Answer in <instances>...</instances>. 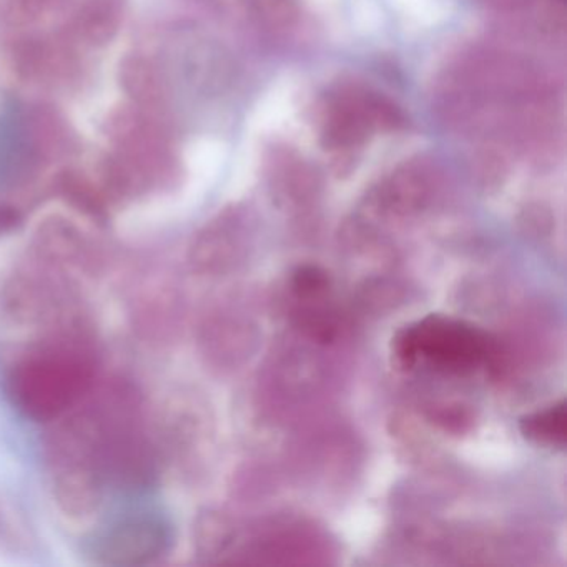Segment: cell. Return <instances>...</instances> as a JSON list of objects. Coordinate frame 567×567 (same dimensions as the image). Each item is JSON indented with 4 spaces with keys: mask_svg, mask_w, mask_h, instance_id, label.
Wrapping results in <instances>:
<instances>
[{
    "mask_svg": "<svg viewBox=\"0 0 567 567\" xmlns=\"http://www.w3.org/2000/svg\"><path fill=\"white\" fill-rule=\"evenodd\" d=\"M473 174L483 190L494 192L503 187L509 175V158L501 145L487 142L473 157Z\"/></svg>",
    "mask_w": 567,
    "mask_h": 567,
    "instance_id": "obj_14",
    "label": "cell"
},
{
    "mask_svg": "<svg viewBox=\"0 0 567 567\" xmlns=\"http://www.w3.org/2000/svg\"><path fill=\"white\" fill-rule=\"evenodd\" d=\"M64 274L29 255L0 274V318L16 330L61 331L79 323Z\"/></svg>",
    "mask_w": 567,
    "mask_h": 567,
    "instance_id": "obj_3",
    "label": "cell"
},
{
    "mask_svg": "<svg viewBox=\"0 0 567 567\" xmlns=\"http://www.w3.org/2000/svg\"><path fill=\"white\" fill-rule=\"evenodd\" d=\"M275 185L281 198L297 208L300 215L307 214L313 207L320 192L317 172L300 158H284L277 167Z\"/></svg>",
    "mask_w": 567,
    "mask_h": 567,
    "instance_id": "obj_11",
    "label": "cell"
},
{
    "mask_svg": "<svg viewBox=\"0 0 567 567\" xmlns=\"http://www.w3.org/2000/svg\"><path fill=\"white\" fill-rule=\"evenodd\" d=\"M520 433L536 444L549 447H564L567 440L566 403L547 406L546 410L527 414L519 421Z\"/></svg>",
    "mask_w": 567,
    "mask_h": 567,
    "instance_id": "obj_12",
    "label": "cell"
},
{
    "mask_svg": "<svg viewBox=\"0 0 567 567\" xmlns=\"http://www.w3.org/2000/svg\"><path fill=\"white\" fill-rule=\"evenodd\" d=\"M0 544L11 549H28L32 534L24 514L6 497L0 496Z\"/></svg>",
    "mask_w": 567,
    "mask_h": 567,
    "instance_id": "obj_16",
    "label": "cell"
},
{
    "mask_svg": "<svg viewBox=\"0 0 567 567\" xmlns=\"http://www.w3.org/2000/svg\"><path fill=\"white\" fill-rule=\"evenodd\" d=\"M167 547V526L154 514H134L102 534L95 554L112 566H142L154 563Z\"/></svg>",
    "mask_w": 567,
    "mask_h": 567,
    "instance_id": "obj_5",
    "label": "cell"
},
{
    "mask_svg": "<svg viewBox=\"0 0 567 567\" xmlns=\"http://www.w3.org/2000/svg\"><path fill=\"white\" fill-rule=\"evenodd\" d=\"M234 539V524L224 514L207 511L195 520L194 543L200 556H220Z\"/></svg>",
    "mask_w": 567,
    "mask_h": 567,
    "instance_id": "obj_13",
    "label": "cell"
},
{
    "mask_svg": "<svg viewBox=\"0 0 567 567\" xmlns=\"http://www.w3.org/2000/svg\"><path fill=\"white\" fill-rule=\"evenodd\" d=\"M364 91H344L328 107L323 124V144L328 148L348 151L360 147L373 131Z\"/></svg>",
    "mask_w": 567,
    "mask_h": 567,
    "instance_id": "obj_9",
    "label": "cell"
},
{
    "mask_svg": "<svg viewBox=\"0 0 567 567\" xmlns=\"http://www.w3.org/2000/svg\"><path fill=\"white\" fill-rule=\"evenodd\" d=\"M520 227L533 235V237H540V235L549 234L553 228V214L549 208L543 204L526 205L520 212Z\"/></svg>",
    "mask_w": 567,
    "mask_h": 567,
    "instance_id": "obj_17",
    "label": "cell"
},
{
    "mask_svg": "<svg viewBox=\"0 0 567 567\" xmlns=\"http://www.w3.org/2000/svg\"><path fill=\"white\" fill-rule=\"evenodd\" d=\"M537 25H539V31L549 35V38H559L564 34V31H566V11H564L560 0H553L550 4L540 9Z\"/></svg>",
    "mask_w": 567,
    "mask_h": 567,
    "instance_id": "obj_18",
    "label": "cell"
},
{
    "mask_svg": "<svg viewBox=\"0 0 567 567\" xmlns=\"http://www.w3.org/2000/svg\"><path fill=\"white\" fill-rule=\"evenodd\" d=\"M82 324L54 331L22 354L8 374L16 406L35 421L64 416L94 390L97 360Z\"/></svg>",
    "mask_w": 567,
    "mask_h": 567,
    "instance_id": "obj_1",
    "label": "cell"
},
{
    "mask_svg": "<svg viewBox=\"0 0 567 567\" xmlns=\"http://www.w3.org/2000/svg\"><path fill=\"white\" fill-rule=\"evenodd\" d=\"M255 19L275 32L293 29L300 21L298 0H254Z\"/></svg>",
    "mask_w": 567,
    "mask_h": 567,
    "instance_id": "obj_15",
    "label": "cell"
},
{
    "mask_svg": "<svg viewBox=\"0 0 567 567\" xmlns=\"http://www.w3.org/2000/svg\"><path fill=\"white\" fill-rule=\"evenodd\" d=\"M164 281H148L134 301V318L138 330L147 338L161 337L167 330L172 317L177 313V295Z\"/></svg>",
    "mask_w": 567,
    "mask_h": 567,
    "instance_id": "obj_10",
    "label": "cell"
},
{
    "mask_svg": "<svg viewBox=\"0 0 567 567\" xmlns=\"http://www.w3.org/2000/svg\"><path fill=\"white\" fill-rule=\"evenodd\" d=\"M244 228L235 220H220L205 228L188 251L187 260L195 274L220 277L237 268L247 257Z\"/></svg>",
    "mask_w": 567,
    "mask_h": 567,
    "instance_id": "obj_7",
    "label": "cell"
},
{
    "mask_svg": "<svg viewBox=\"0 0 567 567\" xmlns=\"http://www.w3.org/2000/svg\"><path fill=\"white\" fill-rule=\"evenodd\" d=\"M87 398L64 416L52 421L45 440L52 503L59 514L75 526L95 519L104 504L109 483L101 420Z\"/></svg>",
    "mask_w": 567,
    "mask_h": 567,
    "instance_id": "obj_2",
    "label": "cell"
},
{
    "mask_svg": "<svg viewBox=\"0 0 567 567\" xmlns=\"http://www.w3.org/2000/svg\"><path fill=\"white\" fill-rule=\"evenodd\" d=\"M436 192V178L424 164L401 165L368 195L371 214L388 218H411L430 207Z\"/></svg>",
    "mask_w": 567,
    "mask_h": 567,
    "instance_id": "obj_6",
    "label": "cell"
},
{
    "mask_svg": "<svg viewBox=\"0 0 567 567\" xmlns=\"http://www.w3.org/2000/svg\"><path fill=\"white\" fill-rule=\"evenodd\" d=\"M393 353L398 363L408 370L421 361L441 373L464 377L487 363L494 348L486 334L473 324L430 315L398 331Z\"/></svg>",
    "mask_w": 567,
    "mask_h": 567,
    "instance_id": "obj_4",
    "label": "cell"
},
{
    "mask_svg": "<svg viewBox=\"0 0 567 567\" xmlns=\"http://www.w3.org/2000/svg\"><path fill=\"white\" fill-rule=\"evenodd\" d=\"M484 4L494 9H503V11H516V9L526 8L533 0H481Z\"/></svg>",
    "mask_w": 567,
    "mask_h": 567,
    "instance_id": "obj_19",
    "label": "cell"
},
{
    "mask_svg": "<svg viewBox=\"0 0 567 567\" xmlns=\"http://www.w3.org/2000/svg\"><path fill=\"white\" fill-rule=\"evenodd\" d=\"M251 341V328L225 311H212L198 327L200 353L208 364L220 370L235 367Z\"/></svg>",
    "mask_w": 567,
    "mask_h": 567,
    "instance_id": "obj_8",
    "label": "cell"
}]
</instances>
